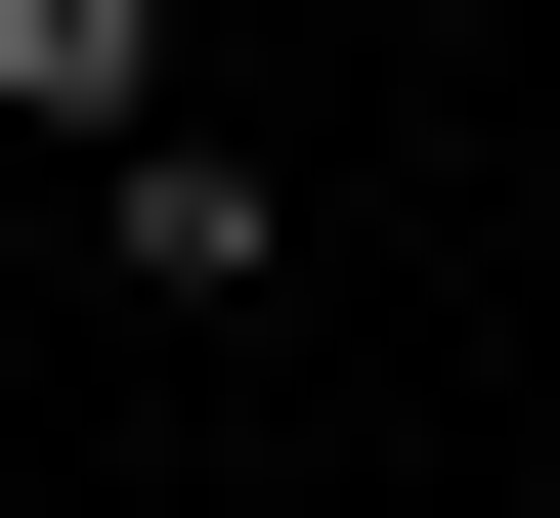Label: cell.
Masks as SVG:
<instances>
[{"label": "cell", "mask_w": 560, "mask_h": 518, "mask_svg": "<svg viewBox=\"0 0 560 518\" xmlns=\"http://www.w3.org/2000/svg\"><path fill=\"white\" fill-rule=\"evenodd\" d=\"M0 130H86V173H130V130H173V0H0Z\"/></svg>", "instance_id": "obj_2"}, {"label": "cell", "mask_w": 560, "mask_h": 518, "mask_svg": "<svg viewBox=\"0 0 560 518\" xmlns=\"http://www.w3.org/2000/svg\"><path fill=\"white\" fill-rule=\"evenodd\" d=\"M86 260H130V302H302V173H259V130H130Z\"/></svg>", "instance_id": "obj_1"}]
</instances>
